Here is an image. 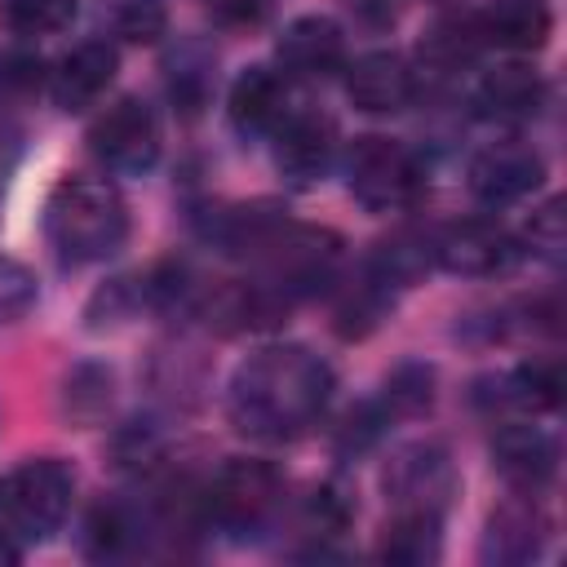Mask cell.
Listing matches in <instances>:
<instances>
[{
  "label": "cell",
  "instance_id": "1",
  "mask_svg": "<svg viewBox=\"0 0 567 567\" xmlns=\"http://www.w3.org/2000/svg\"><path fill=\"white\" fill-rule=\"evenodd\" d=\"M328 399H332V368L315 350L266 346L235 368L226 390V412L235 430L266 443H288L323 416Z\"/></svg>",
  "mask_w": 567,
  "mask_h": 567
},
{
  "label": "cell",
  "instance_id": "2",
  "mask_svg": "<svg viewBox=\"0 0 567 567\" xmlns=\"http://www.w3.org/2000/svg\"><path fill=\"white\" fill-rule=\"evenodd\" d=\"M44 235L66 266L106 261L128 235V208L111 182L62 177L44 199Z\"/></svg>",
  "mask_w": 567,
  "mask_h": 567
},
{
  "label": "cell",
  "instance_id": "3",
  "mask_svg": "<svg viewBox=\"0 0 567 567\" xmlns=\"http://www.w3.org/2000/svg\"><path fill=\"white\" fill-rule=\"evenodd\" d=\"M261 266V284L279 297V301H301L315 297L319 288L332 284L337 266H341V239L323 226H297V221H279L275 235L252 252Z\"/></svg>",
  "mask_w": 567,
  "mask_h": 567
},
{
  "label": "cell",
  "instance_id": "4",
  "mask_svg": "<svg viewBox=\"0 0 567 567\" xmlns=\"http://www.w3.org/2000/svg\"><path fill=\"white\" fill-rule=\"evenodd\" d=\"M75 501V474L58 456H31L0 478V523L18 540H49Z\"/></svg>",
  "mask_w": 567,
  "mask_h": 567
},
{
  "label": "cell",
  "instance_id": "5",
  "mask_svg": "<svg viewBox=\"0 0 567 567\" xmlns=\"http://www.w3.org/2000/svg\"><path fill=\"white\" fill-rule=\"evenodd\" d=\"M279 501H284V483H279L275 465L248 461V456H230L213 474V483L204 487V496H199L204 518L217 523L221 532H235V536L261 532L275 518Z\"/></svg>",
  "mask_w": 567,
  "mask_h": 567
},
{
  "label": "cell",
  "instance_id": "6",
  "mask_svg": "<svg viewBox=\"0 0 567 567\" xmlns=\"http://www.w3.org/2000/svg\"><path fill=\"white\" fill-rule=\"evenodd\" d=\"M421 159L394 137H359L346 155V186L368 213H399L421 195Z\"/></svg>",
  "mask_w": 567,
  "mask_h": 567
},
{
  "label": "cell",
  "instance_id": "7",
  "mask_svg": "<svg viewBox=\"0 0 567 567\" xmlns=\"http://www.w3.org/2000/svg\"><path fill=\"white\" fill-rule=\"evenodd\" d=\"M89 151L115 173H146L159 159V120H155V111L142 97L111 102L89 128Z\"/></svg>",
  "mask_w": 567,
  "mask_h": 567
},
{
  "label": "cell",
  "instance_id": "8",
  "mask_svg": "<svg viewBox=\"0 0 567 567\" xmlns=\"http://www.w3.org/2000/svg\"><path fill=\"white\" fill-rule=\"evenodd\" d=\"M385 492L399 509H430L443 514V505L456 496V465L443 443H408L385 465Z\"/></svg>",
  "mask_w": 567,
  "mask_h": 567
},
{
  "label": "cell",
  "instance_id": "9",
  "mask_svg": "<svg viewBox=\"0 0 567 567\" xmlns=\"http://www.w3.org/2000/svg\"><path fill=\"white\" fill-rule=\"evenodd\" d=\"M275 137V168L288 186H319L337 159V124L323 111H288Z\"/></svg>",
  "mask_w": 567,
  "mask_h": 567
},
{
  "label": "cell",
  "instance_id": "10",
  "mask_svg": "<svg viewBox=\"0 0 567 567\" xmlns=\"http://www.w3.org/2000/svg\"><path fill=\"white\" fill-rule=\"evenodd\" d=\"M545 182V159L527 142H492L470 159V190L487 208L527 199Z\"/></svg>",
  "mask_w": 567,
  "mask_h": 567
},
{
  "label": "cell",
  "instance_id": "11",
  "mask_svg": "<svg viewBox=\"0 0 567 567\" xmlns=\"http://www.w3.org/2000/svg\"><path fill=\"white\" fill-rule=\"evenodd\" d=\"M430 248H434V261H439L443 270L465 275V279L501 275V270H509L514 257H518L514 239H509L501 226L478 221V217L443 226L439 235H430Z\"/></svg>",
  "mask_w": 567,
  "mask_h": 567
},
{
  "label": "cell",
  "instance_id": "12",
  "mask_svg": "<svg viewBox=\"0 0 567 567\" xmlns=\"http://www.w3.org/2000/svg\"><path fill=\"white\" fill-rule=\"evenodd\" d=\"M346 93L368 115H394L416 97V71L403 53L377 49V53H363L346 71Z\"/></svg>",
  "mask_w": 567,
  "mask_h": 567
},
{
  "label": "cell",
  "instance_id": "13",
  "mask_svg": "<svg viewBox=\"0 0 567 567\" xmlns=\"http://www.w3.org/2000/svg\"><path fill=\"white\" fill-rule=\"evenodd\" d=\"M279 62H284L288 75L328 80L332 71L346 66V31L323 13L292 18L279 35Z\"/></svg>",
  "mask_w": 567,
  "mask_h": 567
},
{
  "label": "cell",
  "instance_id": "14",
  "mask_svg": "<svg viewBox=\"0 0 567 567\" xmlns=\"http://www.w3.org/2000/svg\"><path fill=\"white\" fill-rule=\"evenodd\" d=\"M474 111L483 120H496V124H518V120H532L545 102V80L540 71H532L527 62H496L492 71L478 75L474 93H470Z\"/></svg>",
  "mask_w": 567,
  "mask_h": 567
},
{
  "label": "cell",
  "instance_id": "15",
  "mask_svg": "<svg viewBox=\"0 0 567 567\" xmlns=\"http://www.w3.org/2000/svg\"><path fill=\"white\" fill-rule=\"evenodd\" d=\"M492 456H496V470L523 492L545 487L558 470V443L532 421H505L492 439Z\"/></svg>",
  "mask_w": 567,
  "mask_h": 567
},
{
  "label": "cell",
  "instance_id": "16",
  "mask_svg": "<svg viewBox=\"0 0 567 567\" xmlns=\"http://www.w3.org/2000/svg\"><path fill=\"white\" fill-rule=\"evenodd\" d=\"M115 71H120V53L106 40H84L58 62V71L49 80V93L62 111H89L111 89Z\"/></svg>",
  "mask_w": 567,
  "mask_h": 567
},
{
  "label": "cell",
  "instance_id": "17",
  "mask_svg": "<svg viewBox=\"0 0 567 567\" xmlns=\"http://www.w3.org/2000/svg\"><path fill=\"white\" fill-rule=\"evenodd\" d=\"M226 106H230V124L239 133H248V137H270L284 124V115L292 111L288 106V84L270 66L239 71V80L230 84V102Z\"/></svg>",
  "mask_w": 567,
  "mask_h": 567
},
{
  "label": "cell",
  "instance_id": "18",
  "mask_svg": "<svg viewBox=\"0 0 567 567\" xmlns=\"http://www.w3.org/2000/svg\"><path fill=\"white\" fill-rule=\"evenodd\" d=\"M549 536V518L540 514V505L532 496L505 501L492 518H487V536H483V558L492 563H527L540 554Z\"/></svg>",
  "mask_w": 567,
  "mask_h": 567
},
{
  "label": "cell",
  "instance_id": "19",
  "mask_svg": "<svg viewBox=\"0 0 567 567\" xmlns=\"http://www.w3.org/2000/svg\"><path fill=\"white\" fill-rule=\"evenodd\" d=\"M478 31H483V44H496L509 53H536L554 31V13L545 0H492L478 13Z\"/></svg>",
  "mask_w": 567,
  "mask_h": 567
},
{
  "label": "cell",
  "instance_id": "20",
  "mask_svg": "<svg viewBox=\"0 0 567 567\" xmlns=\"http://www.w3.org/2000/svg\"><path fill=\"white\" fill-rule=\"evenodd\" d=\"M492 390L478 394L487 399L492 408H518V412H549L558 408L563 399V368L549 359V363H523L505 377H492L487 381Z\"/></svg>",
  "mask_w": 567,
  "mask_h": 567
},
{
  "label": "cell",
  "instance_id": "21",
  "mask_svg": "<svg viewBox=\"0 0 567 567\" xmlns=\"http://www.w3.org/2000/svg\"><path fill=\"white\" fill-rule=\"evenodd\" d=\"M443 549V532H439V514L430 509H399L394 523L385 527L377 558L394 563V567H425L434 563Z\"/></svg>",
  "mask_w": 567,
  "mask_h": 567
},
{
  "label": "cell",
  "instance_id": "22",
  "mask_svg": "<svg viewBox=\"0 0 567 567\" xmlns=\"http://www.w3.org/2000/svg\"><path fill=\"white\" fill-rule=\"evenodd\" d=\"M478 49H487L483 44V31H478V13H447V18H439L425 31L421 62L447 75V71H461L465 62H474Z\"/></svg>",
  "mask_w": 567,
  "mask_h": 567
},
{
  "label": "cell",
  "instance_id": "23",
  "mask_svg": "<svg viewBox=\"0 0 567 567\" xmlns=\"http://www.w3.org/2000/svg\"><path fill=\"white\" fill-rule=\"evenodd\" d=\"M80 536H84V554L106 563V558H124V554L137 549V540H142V523H137V514H133L128 505H120V501H102V505L89 509Z\"/></svg>",
  "mask_w": 567,
  "mask_h": 567
},
{
  "label": "cell",
  "instance_id": "24",
  "mask_svg": "<svg viewBox=\"0 0 567 567\" xmlns=\"http://www.w3.org/2000/svg\"><path fill=\"white\" fill-rule=\"evenodd\" d=\"M390 297H394V288L381 284V279L363 266V275L341 288V301H337V315H332V319H337V332H341V337H363V332H372V328L385 319Z\"/></svg>",
  "mask_w": 567,
  "mask_h": 567
},
{
  "label": "cell",
  "instance_id": "25",
  "mask_svg": "<svg viewBox=\"0 0 567 567\" xmlns=\"http://www.w3.org/2000/svg\"><path fill=\"white\" fill-rule=\"evenodd\" d=\"M381 412L394 421V416H421L430 412L434 403V368L425 363H399L390 377H385V390H381Z\"/></svg>",
  "mask_w": 567,
  "mask_h": 567
},
{
  "label": "cell",
  "instance_id": "26",
  "mask_svg": "<svg viewBox=\"0 0 567 567\" xmlns=\"http://www.w3.org/2000/svg\"><path fill=\"white\" fill-rule=\"evenodd\" d=\"M75 0H0V22L13 35H53L71 27Z\"/></svg>",
  "mask_w": 567,
  "mask_h": 567
},
{
  "label": "cell",
  "instance_id": "27",
  "mask_svg": "<svg viewBox=\"0 0 567 567\" xmlns=\"http://www.w3.org/2000/svg\"><path fill=\"white\" fill-rule=\"evenodd\" d=\"M111 403V372L106 368H75L66 381V408L80 421H93Z\"/></svg>",
  "mask_w": 567,
  "mask_h": 567
},
{
  "label": "cell",
  "instance_id": "28",
  "mask_svg": "<svg viewBox=\"0 0 567 567\" xmlns=\"http://www.w3.org/2000/svg\"><path fill=\"white\" fill-rule=\"evenodd\" d=\"M31 306H35V275L22 261L0 257V328L18 323Z\"/></svg>",
  "mask_w": 567,
  "mask_h": 567
},
{
  "label": "cell",
  "instance_id": "29",
  "mask_svg": "<svg viewBox=\"0 0 567 567\" xmlns=\"http://www.w3.org/2000/svg\"><path fill=\"white\" fill-rule=\"evenodd\" d=\"M115 31L133 44H155L164 35V4L159 0H120Z\"/></svg>",
  "mask_w": 567,
  "mask_h": 567
},
{
  "label": "cell",
  "instance_id": "30",
  "mask_svg": "<svg viewBox=\"0 0 567 567\" xmlns=\"http://www.w3.org/2000/svg\"><path fill=\"white\" fill-rule=\"evenodd\" d=\"M168 93L182 111H199L213 93V66L208 62H195V58H182L173 62V75H168Z\"/></svg>",
  "mask_w": 567,
  "mask_h": 567
},
{
  "label": "cell",
  "instance_id": "31",
  "mask_svg": "<svg viewBox=\"0 0 567 567\" xmlns=\"http://www.w3.org/2000/svg\"><path fill=\"white\" fill-rule=\"evenodd\" d=\"M527 244H532V252H540V257H549V261L563 257V199H549L545 208L532 213Z\"/></svg>",
  "mask_w": 567,
  "mask_h": 567
},
{
  "label": "cell",
  "instance_id": "32",
  "mask_svg": "<svg viewBox=\"0 0 567 567\" xmlns=\"http://www.w3.org/2000/svg\"><path fill=\"white\" fill-rule=\"evenodd\" d=\"M40 58L35 53H0V97H22L40 89Z\"/></svg>",
  "mask_w": 567,
  "mask_h": 567
},
{
  "label": "cell",
  "instance_id": "33",
  "mask_svg": "<svg viewBox=\"0 0 567 567\" xmlns=\"http://www.w3.org/2000/svg\"><path fill=\"white\" fill-rule=\"evenodd\" d=\"M261 9H266V0H217V13H221L226 22H235V27L257 22V18H261Z\"/></svg>",
  "mask_w": 567,
  "mask_h": 567
},
{
  "label": "cell",
  "instance_id": "34",
  "mask_svg": "<svg viewBox=\"0 0 567 567\" xmlns=\"http://www.w3.org/2000/svg\"><path fill=\"white\" fill-rule=\"evenodd\" d=\"M13 164H18V128H13L9 120H0V195H4V186H9Z\"/></svg>",
  "mask_w": 567,
  "mask_h": 567
},
{
  "label": "cell",
  "instance_id": "35",
  "mask_svg": "<svg viewBox=\"0 0 567 567\" xmlns=\"http://www.w3.org/2000/svg\"><path fill=\"white\" fill-rule=\"evenodd\" d=\"M18 558H22V549H18V536H13V532L0 523V567H13Z\"/></svg>",
  "mask_w": 567,
  "mask_h": 567
}]
</instances>
